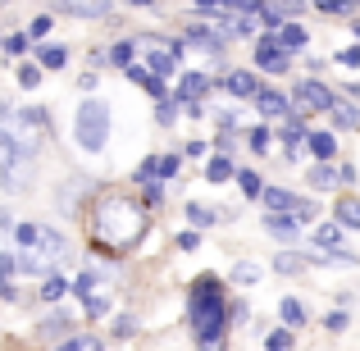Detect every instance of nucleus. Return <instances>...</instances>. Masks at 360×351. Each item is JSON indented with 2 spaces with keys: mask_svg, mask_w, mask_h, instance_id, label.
Wrapping results in <instances>:
<instances>
[{
  "mask_svg": "<svg viewBox=\"0 0 360 351\" xmlns=\"http://www.w3.org/2000/svg\"><path fill=\"white\" fill-rule=\"evenodd\" d=\"M91 229H96V242L101 246H110V251H128V246H137L141 233H146V215H141L137 201L110 192V196H101V201H96Z\"/></svg>",
  "mask_w": 360,
  "mask_h": 351,
  "instance_id": "nucleus-1",
  "label": "nucleus"
},
{
  "mask_svg": "<svg viewBox=\"0 0 360 351\" xmlns=\"http://www.w3.org/2000/svg\"><path fill=\"white\" fill-rule=\"evenodd\" d=\"M187 319H192L201 347H214L224 338V328H229V301L219 292V279L205 274V279L192 283V292H187Z\"/></svg>",
  "mask_w": 360,
  "mask_h": 351,
  "instance_id": "nucleus-2",
  "label": "nucleus"
},
{
  "mask_svg": "<svg viewBox=\"0 0 360 351\" xmlns=\"http://www.w3.org/2000/svg\"><path fill=\"white\" fill-rule=\"evenodd\" d=\"M73 141H78L87 155H96V151H105L110 141V106L105 101H82L78 115H73Z\"/></svg>",
  "mask_w": 360,
  "mask_h": 351,
  "instance_id": "nucleus-3",
  "label": "nucleus"
},
{
  "mask_svg": "<svg viewBox=\"0 0 360 351\" xmlns=\"http://www.w3.org/2000/svg\"><path fill=\"white\" fill-rule=\"evenodd\" d=\"M292 101H297V115H306V110H333L338 91H328L319 78H301L297 91H292Z\"/></svg>",
  "mask_w": 360,
  "mask_h": 351,
  "instance_id": "nucleus-4",
  "label": "nucleus"
},
{
  "mask_svg": "<svg viewBox=\"0 0 360 351\" xmlns=\"http://www.w3.org/2000/svg\"><path fill=\"white\" fill-rule=\"evenodd\" d=\"M255 64H260L264 73H283L288 69V51L278 46V37H260V42H255Z\"/></svg>",
  "mask_w": 360,
  "mask_h": 351,
  "instance_id": "nucleus-5",
  "label": "nucleus"
},
{
  "mask_svg": "<svg viewBox=\"0 0 360 351\" xmlns=\"http://www.w3.org/2000/svg\"><path fill=\"white\" fill-rule=\"evenodd\" d=\"M264 229H269V237H278V242H297V237H301V219L292 210H269V215H264Z\"/></svg>",
  "mask_w": 360,
  "mask_h": 351,
  "instance_id": "nucleus-6",
  "label": "nucleus"
},
{
  "mask_svg": "<svg viewBox=\"0 0 360 351\" xmlns=\"http://www.w3.org/2000/svg\"><path fill=\"white\" fill-rule=\"evenodd\" d=\"M224 87H229L233 96H251V101L260 96V78H255L251 69H233L229 78H224Z\"/></svg>",
  "mask_w": 360,
  "mask_h": 351,
  "instance_id": "nucleus-7",
  "label": "nucleus"
},
{
  "mask_svg": "<svg viewBox=\"0 0 360 351\" xmlns=\"http://www.w3.org/2000/svg\"><path fill=\"white\" fill-rule=\"evenodd\" d=\"M27 251H41L46 260H55V255H69V242H64L55 229H37V242L27 246Z\"/></svg>",
  "mask_w": 360,
  "mask_h": 351,
  "instance_id": "nucleus-8",
  "label": "nucleus"
},
{
  "mask_svg": "<svg viewBox=\"0 0 360 351\" xmlns=\"http://www.w3.org/2000/svg\"><path fill=\"white\" fill-rule=\"evenodd\" d=\"M60 9H64V14H73V18H105L115 5H110V0H64Z\"/></svg>",
  "mask_w": 360,
  "mask_h": 351,
  "instance_id": "nucleus-9",
  "label": "nucleus"
},
{
  "mask_svg": "<svg viewBox=\"0 0 360 351\" xmlns=\"http://www.w3.org/2000/svg\"><path fill=\"white\" fill-rule=\"evenodd\" d=\"M255 110H260L264 119H288V96H278V91H264L255 96Z\"/></svg>",
  "mask_w": 360,
  "mask_h": 351,
  "instance_id": "nucleus-10",
  "label": "nucleus"
},
{
  "mask_svg": "<svg viewBox=\"0 0 360 351\" xmlns=\"http://www.w3.org/2000/svg\"><path fill=\"white\" fill-rule=\"evenodd\" d=\"M18 274H32V279H51L55 264L46 260L41 251H23V255H18Z\"/></svg>",
  "mask_w": 360,
  "mask_h": 351,
  "instance_id": "nucleus-11",
  "label": "nucleus"
},
{
  "mask_svg": "<svg viewBox=\"0 0 360 351\" xmlns=\"http://www.w3.org/2000/svg\"><path fill=\"white\" fill-rule=\"evenodd\" d=\"M210 91V78L205 73H183V87H178V101H201Z\"/></svg>",
  "mask_w": 360,
  "mask_h": 351,
  "instance_id": "nucleus-12",
  "label": "nucleus"
},
{
  "mask_svg": "<svg viewBox=\"0 0 360 351\" xmlns=\"http://www.w3.org/2000/svg\"><path fill=\"white\" fill-rule=\"evenodd\" d=\"M306 42H310V37H306V27H301V23H283V27H278V46H283L288 55H297Z\"/></svg>",
  "mask_w": 360,
  "mask_h": 351,
  "instance_id": "nucleus-13",
  "label": "nucleus"
},
{
  "mask_svg": "<svg viewBox=\"0 0 360 351\" xmlns=\"http://www.w3.org/2000/svg\"><path fill=\"white\" fill-rule=\"evenodd\" d=\"M260 201L269 205V210H297V192H288V187H264Z\"/></svg>",
  "mask_w": 360,
  "mask_h": 351,
  "instance_id": "nucleus-14",
  "label": "nucleus"
},
{
  "mask_svg": "<svg viewBox=\"0 0 360 351\" xmlns=\"http://www.w3.org/2000/svg\"><path fill=\"white\" fill-rule=\"evenodd\" d=\"M333 219L342 224V229H360V201H356V196H342L338 210H333Z\"/></svg>",
  "mask_w": 360,
  "mask_h": 351,
  "instance_id": "nucleus-15",
  "label": "nucleus"
},
{
  "mask_svg": "<svg viewBox=\"0 0 360 351\" xmlns=\"http://www.w3.org/2000/svg\"><path fill=\"white\" fill-rule=\"evenodd\" d=\"M306 146H310V155H319V160H333V155H338L333 132H310V137H306Z\"/></svg>",
  "mask_w": 360,
  "mask_h": 351,
  "instance_id": "nucleus-16",
  "label": "nucleus"
},
{
  "mask_svg": "<svg viewBox=\"0 0 360 351\" xmlns=\"http://www.w3.org/2000/svg\"><path fill=\"white\" fill-rule=\"evenodd\" d=\"M18 274V255H5L0 251V301H14V288H9V279Z\"/></svg>",
  "mask_w": 360,
  "mask_h": 351,
  "instance_id": "nucleus-17",
  "label": "nucleus"
},
{
  "mask_svg": "<svg viewBox=\"0 0 360 351\" xmlns=\"http://www.w3.org/2000/svg\"><path fill=\"white\" fill-rule=\"evenodd\" d=\"M37 64H41V69H64V64H69V51H64V46H37Z\"/></svg>",
  "mask_w": 360,
  "mask_h": 351,
  "instance_id": "nucleus-18",
  "label": "nucleus"
},
{
  "mask_svg": "<svg viewBox=\"0 0 360 351\" xmlns=\"http://www.w3.org/2000/svg\"><path fill=\"white\" fill-rule=\"evenodd\" d=\"M333 183H342V174L333 169V160H319V165L310 169V187H333Z\"/></svg>",
  "mask_w": 360,
  "mask_h": 351,
  "instance_id": "nucleus-19",
  "label": "nucleus"
},
{
  "mask_svg": "<svg viewBox=\"0 0 360 351\" xmlns=\"http://www.w3.org/2000/svg\"><path fill=\"white\" fill-rule=\"evenodd\" d=\"M233 174H238V169H233V160H229V155H214L210 165H205V178H210V183H229Z\"/></svg>",
  "mask_w": 360,
  "mask_h": 351,
  "instance_id": "nucleus-20",
  "label": "nucleus"
},
{
  "mask_svg": "<svg viewBox=\"0 0 360 351\" xmlns=\"http://www.w3.org/2000/svg\"><path fill=\"white\" fill-rule=\"evenodd\" d=\"M278 315H283V324H288V328H292V324H297V328H301V324H306V306H301V301H297V297H283V306H278Z\"/></svg>",
  "mask_w": 360,
  "mask_h": 351,
  "instance_id": "nucleus-21",
  "label": "nucleus"
},
{
  "mask_svg": "<svg viewBox=\"0 0 360 351\" xmlns=\"http://www.w3.org/2000/svg\"><path fill=\"white\" fill-rule=\"evenodd\" d=\"M342 233H347V229L333 219V224H324V229H315V242L324 246V251H333V246H342Z\"/></svg>",
  "mask_w": 360,
  "mask_h": 351,
  "instance_id": "nucleus-22",
  "label": "nucleus"
},
{
  "mask_svg": "<svg viewBox=\"0 0 360 351\" xmlns=\"http://www.w3.org/2000/svg\"><path fill=\"white\" fill-rule=\"evenodd\" d=\"M60 333H69V315H46L37 324V338H60Z\"/></svg>",
  "mask_w": 360,
  "mask_h": 351,
  "instance_id": "nucleus-23",
  "label": "nucleus"
},
{
  "mask_svg": "<svg viewBox=\"0 0 360 351\" xmlns=\"http://www.w3.org/2000/svg\"><path fill=\"white\" fill-rule=\"evenodd\" d=\"M310 264V255H301V251H283L278 260H274V269L278 274H297V269H306Z\"/></svg>",
  "mask_w": 360,
  "mask_h": 351,
  "instance_id": "nucleus-24",
  "label": "nucleus"
},
{
  "mask_svg": "<svg viewBox=\"0 0 360 351\" xmlns=\"http://www.w3.org/2000/svg\"><path fill=\"white\" fill-rule=\"evenodd\" d=\"M55 351H105V343L91 338V333H78V338H69V343H60Z\"/></svg>",
  "mask_w": 360,
  "mask_h": 351,
  "instance_id": "nucleus-25",
  "label": "nucleus"
},
{
  "mask_svg": "<svg viewBox=\"0 0 360 351\" xmlns=\"http://www.w3.org/2000/svg\"><path fill=\"white\" fill-rule=\"evenodd\" d=\"M333 119H338V123H342V128H360V110H356V106H347V101H342V96H338V101H333Z\"/></svg>",
  "mask_w": 360,
  "mask_h": 351,
  "instance_id": "nucleus-26",
  "label": "nucleus"
},
{
  "mask_svg": "<svg viewBox=\"0 0 360 351\" xmlns=\"http://www.w3.org/2000/svg\"><path fill=\"white\" fill-rule=\"evenodd\" d=\"M132 51H137V42H115V51H110V64H115V69H128V64H132Z\"/></svg>",
  "mask_w": 360,
  "mask_h": 351,
  "instance_id": "nucleus-27",
  "label": "nucleus"
},
{
  "mask_svg": "<svg viewBox=\"0 0 360 351\" xmlns=\"http://www.w3.org/2000/svg\"><path fill=\"white\" fill-rule=\"evenodd\" d=\"M238 183H242V192L251 196V201H260V192H264V187H260V174H255V169H242V174H238Z\"/></svg>",
  "mask_w": 360,
  "mask_h": 351,
  "instance_id": "nucleus-28",
  "label": "nucleus"
},
{
  "mask_svg": "<svg viewBox=\"0 0 360 351\" xmlns=\"http://www.w3.org/2000/svg\"><path fill=\"white\" fill-rule=\"evenodd\" d=\"M264 347H269V351H292V347H297V338H292V328H278V333L264 338Z\"/></svg>",
  "mask_w": 360,
  "mask_h": 351,
  "instance_id": "nucleus-29",
  "label": "nucleus"
},
{
  "mask_svg": "<svg viewBox=\"0 0 360 351\" xmlns=\"http://www.w3.org/2000/svg\"><path fill=\"white\" fill-rule=\"evenodd\" d=\"M187 219H192L196 224V229H210V224H214V210H210V205H187Z\"/></svg>",
  "mask_w": 360,
  "mask_h": 351,
  "instance_id": "nucleus-30",
  "label": "nucleus"
},
{
  "mask_svg": "<svg viewBox=\"0 0 360 351\" xmlns=\"http://www.w3.org/2000/svg\"><path fill=\"white\" fill-rule=\"evenodd\" d=\"M64 288H69V283H64L60 274H51V279L41 283V301H60V297H64Z\"/></svg>",
  "mask_w": 360,
  "mask_h": 351,
  "instance_id": "nucleus-31",
  "label": "nucleus"
},
{
  "mask_svg": "<svg viewBox=\"0 0 360 351\" xmlns=\"http://www.w3.org/2000/svg\"><path fill=\"white\" fill-rule=\"evenodd\" d=\"M183 169V155H160L155 160V178H174Z\"/></svg>",
  "mask_w": 360,
  "mask_h": 351,
  "instance_id": "nucleus-32",
  "label": "nucleus"
},
{
  "mask_svg": "<svg viewBox=\"0 0 360 351\" xmlns=\"http://www.w3.org/2000/svg\"><path fill=\"white\" fill-rule=\"evenodd\" d=\"M360 0H315V9H324V14H352Z\"/></svg>",
  "mask_w": 360,
  "mask_h": 351,
  "instance_id": "nucleus-33",
  "label": "nucleus"
},
{
  "mask_svg": "<svg viewBox=\"0 0 360 351\" xmlns=\"http://www.w3.org/2000/svg\"><path fill=\"white\" fill-rule=\"evenodd\" d=\"M141 201H146V205H160V201H165V178H150L146 192H141Z\"/></svg>",
  "mask_w": 360,
  "mask_h": 351,
  "instance_id": "nucleus-34",
  "label": "nucleus"
},
{
  "mask_svg": "<svg viewBox=\"0 0 360 351\" xmlns=\"http://www.w3.org/2000/svg\"><path fill=\"white\" fill-rule=\"evenodd\" d=\"M246 141H251L255 155H264V146H269V128H264V123H260V128H251V132H246Z\"/></svg>",
  "mask_w": 360,
  "mask_h": 351,
  "instance_id": "nucleus-35",
  "label": "nucleus"
},
{
  "mask_svg": "<svg viewBox=\"0 0 360 351\" xmlns=\"http://www.w3.org/2000/svg\"><path fill=\"white\" fill-rule=\"evenodd\" d=\"M41 82V64H23L18 69V87H37Z\"/></svg>",
  "mask_w": 360,
  "mask_h": 351,
  "instance_id": "nucleus-36",
  "label": "nucleus"
},
{
  "mask_svg": "<svg viewBox=\"0 0 360 351\" xmlns=\"http://www.w3.org/2000/svg\"><path fill=\"white\" fill-rule=\"evenodd\" d=\"M0 46H5V55H23V51H27V37H23V32H14V37H5Z\"/></svg>",
  "mask_w": 360,
  "mask_h": 351,
  "instance_id": "nucleus-37",
  "label": "nucleus"
},
{
  "mask_svg": "<svg viewBox=\"0 0 360 351\" xmlns=\"http://www.w3.org/2000/svg\"><path fill=\"white\" fill-rule=\"evenodd\" d=\"M37 229H41V224H18V246H23V251L37 242Z\"/></svg>",
  "mask_w": 360,
  "mask_h": 351,
  "instance_id": "nucleus-38",
  "label": "nucleus"
},
{
  "mask_svg": "<svg viewBox=\"0 0 360 351\" xmlns=\"http://www.w3.org/2000/svg\"><path fill=\"white\" fill-rule=\"evenodd\" d=\"M87 315H110V297H87Z\"/></svg>",
  "mask_w": 360,
  "mask_h": 351,
  "instance_id": "nucleus-39",
  "label": "nucleus"
},
{
  "mask_svg": "<svg viewBox=\"0 0 360 351\" xmlns=\"http://www.w3.org/2000/svg\"><path fill=\"white\" fill-rule=\"evenodd\" d=\"M324 324H328V333H342V328H347V310H328Z\"/></svg>",
  "mask_w": 360,
  "mask_h": 351,
  "instance_id": "nucleus-40",
  "label": "nucleus"
},
{
  "mask_svg": "<svg viewBox=\"0 0 360 351\" xmlns=\"http://www.w3.org/2000/svg\"><path fill=\"white\" fill-rule=\"evenodd\" d=\"M174 119H178V101H160V123L169 128Z\"/></svg>",
  "mask_w": 360,
  "mask_h": 351,
  "instance_id": "nucleus-41",
  "label": "nucleus"
},
{
  "mask_svg": "<svg viewBox=\"0 0 360 351\" xmlns=\"http://www.w3.org/2000/svg\"><path fill=\"white\" fill-rule=\"evenodd\" d=\"M233 279H238V283H255V279H260V269H255V264H238Z\"/></svg>",
  "mask_w": 360,
  "mask_h": 351,
  "instance_id": "nucleus-42",
  "label": "nucleus"
},
{
  "mask_svg": "<svg viewBox=\"0 0 360 351\" xmlns=\"http://www.w3.org/2000/svg\"><path fill=\"white\" fill-rule=\"evenodd\" d=\"M338 64H347V69H360V46H347V51L338 55Z\"/></svg>",
  "mask_w": 360,
  "mask_h": 351,
  "instance_id": "nucleus-43",
  "label": "nucleus"
},
{
  "mask_svg": "<svg viewBox=\"0 0 360 351\" xmlns=\"http://www.w3.org/2000/svg\"><path fill=\"white\" fill-rule=\"evenodd\" d=\"M178 246H183V251H196V246H201V233H178Z\"/></svg>",
  "mask_w": 360,
  "mask_h": 351,
  "instance_id": "nucleus-44",
  "label": "nucleus"
},
{
  "mask_svg": "<svg viewBox=\"0 0 360 351\" xmlns=\"http://www.w3.org/2000/svg\"><path fill=\"white\" fill-rule=\"evenodd\" d=\"M128 78L137 82V87H146V82H150V69H137V64H128Z\"/></svg>",
  "mask_w": 360,
  "mask_h": 351,
  "instance_id": "nucleus-45",
  "label": "nucleus"
},
{
  "mask_svg": "<svg viewBox=\"0 0 360 351\" xmlns=\"http://www.w3.org/2000/svg\"><path fill=\"white\" fill-rule=\"evenodd\" d=\"M224 0H196V14H224Z\"/></svg>",
  "mask_w": 360,
  "mask_h": 351,
  "instance_id": "nucleus-46",
  "label": "nucleus"
},
{
  "mask_svg": "<svg viewBox=\"0 0 360 351\" xmlns=\"http://www.w3.org/2000/svg\"><path fill=\"white\" fill-rule=\"evenodd\" d=\"M51 32V14H41V18H32V37H46Z\"/></svg>",
  "mask_w": 360,
  "mask_h": 351,
  "instance_id": "nucleus-47",
  "label": "nucleus"
},
{
  "mask_svg": "<svg viewBox=\"0 0 360 351\" xmlns=\"http://www.w3.org/2000/svg\"><path fill=\"white\" fill-rule=\"evenodd\" d=\"M132 328H137V324H132V319H128V315H123V319H119V324H115V333H119V338H128V333H132Z\"/></svg>",
  "mask_w": 360,
  "mask_h": 351,
  "instance_id": "nucleus-48",
  "label": "nucleus"
},
{
  "mask_svg": "<svg viewBox=\"0 0 360 351\" xmlns=\"http://www.w3.org/2000/svg\"><path fill=\"white\" fill-rule=\"evenodd\" d=\"M5 119H9V106H5V101H0V128H5Z\"/></svg>",
  "mask_w": 360,
  "mask_h": 351,
  "instance_id": "nucleus-49",
  "label": "nucleus"
},
{
  "mask_svg": "<svg viewBox=\"0 0 360 351\" xmlns=\"http://www.w3.org/2000/svg\"><path fill=\"white\" fill-rule=\"evenodd\" d=\"M128 5H155V0H128Z\"/></svg>",
  "mask_w": 360,
  "mask_h": 351,
  "instance_id": "nucleus-50",
  "label": "nucleus"
},
{
  "mask_svg": "<svg viewBox=\"0 0 360 351\" xmlns=\"http://www.w3.org/2000/svg\"><path fill=\"white\" fill-rule=\"evenodd\" d=\"M356 37H360V18H356Z\"/></svg>",
  "mask_w": 360,
  "mask_h": 351,
  "instance_id": "nucleus-51",
  "label": "nucleus"
}]
</instances>
